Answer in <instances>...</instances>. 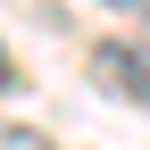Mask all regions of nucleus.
<instances>
[{
  "instance_id": "f257e3e1",
  "label": "nucleus",
  "mask_w": 150,
  "mask_h": 150,
  "mask_svg": "<svg viewBox=\"0 0 150 150\" xmlns=\"http://www.w3.org/2000/svg\"><path fill=\"white\" fill-rule=\"evenodd\" d=\"M92 83L108 92V100L125 108H150V42H125V33H108V42H92Z\"/></svg>"
},
{
  "instance_id": "f03ea898",
  "label": "nucleus",
  "mask_w": 150,
  "mask_h": 150,
  "mask_svg": "<svg viewBox=\"0 0 150 150\" xmlns=\"http://www.w3.org/2000/svg\"><path fill=\"white\" fill-rule=\"evenodd\" d=\"M0 92H17V59H8V42H0Z\"/></svg>"
},
{
  "instance_id": "7ed1b4c3",
  "label": "nucleus",
  "mask_w": 150,
  "mask_h": 150,
  "mask_svg": "<svg viewBox=\"0 0 150 150\" xmlns=\"http://www.w3.org/2000/svg\"><path fill=\"white\" fill-rule=\"evenodd\" d=\"M8 150H50L42 134H25V125H17V134H8Z\"/></svg>"
},
{
  "instance_id": "20e7f679",
  "label": "nucleus",
  "mask_w": 150,
  "mask_h": 150,
  "mask_svg": "<svg viewBox=\"0 0 150 150\" xmlns=\"http://www.w3.org/2000/svg\"><path fill=\"white\" fill-rule=\"evenodd\" d=\"M108 8H125V17H142V25H150V0H108Z\"/></svg>"
}]
</instances>
